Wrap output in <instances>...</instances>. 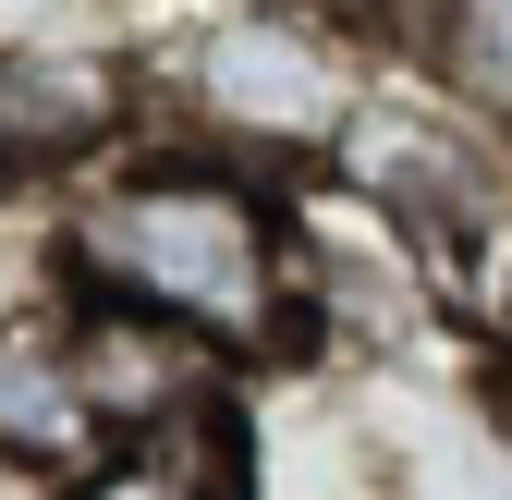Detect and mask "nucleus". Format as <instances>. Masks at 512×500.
I'll list each match as a JSON object with an SVG mask.
<instances>
[{"label": "nucleus", "mask_w": 512, "mask_h": 500, "mask_svg": "<svg viewBox=\"0 0 512 500\" xmlns=\"http://www.w3.org/2000/svg\"><path fill=\"white\" fill-rule=\"evenodd\" d=\"M61 500H232L220 488V427H171V440H147V452H110Z\"/></svg>", "instance_id": "nucleus-8"}, {"label": "nucleus", "mask_w": 512, "mask_h": 500, "mask_svg": "<svg viewBox=\"0 0 512 500\" xmlns=\"http://www.w3.org/2000/svg\"><path fill=\"white\" fill-rule=\"evenodd\" d=\"M74 257L110 305L196 330L208 354H256V342L293 330V244H281L269 196L220 159L110 171L74 220Z\"/></svg>", "instance_id": "nucleus-1"}, {"label": "nucleus", "mask_w": 512, "mask_h": 500, "mask_svg": "<svg viewBox=\"0 0 512 500\" xmlns=\"http://www.w3.org/2000/svg\"><path fill=\"white\" fill-rule=\"evenodd\" d=\"M122 110H135V86H122L110 49L0 37V183H25V171H74L86 147L122 135Z\"/></svg>", "instance_id": "nucleus-5"}, {"label": "nucleus", "mask_w": 512, "mask_h": 500, "mask_svg": "<svg viewBox=\"0 0 512 500\" xmlns=\"http://www.w3.org/2000/svg\"><path fill=\"white\" fill-rule=\"evenodd\" d=\"M183 110L220 147H269V159H330L342 122L366 110L354 49L317 13H220L183 49Z\"/></svg>", "instance_id": "nucleus-2"}, {"label": "nucleus", "mask_w": 512, "mask_h": 500, "mask_svg": "<svg viewBox=\"0 0 512 500\" xmlns=\"http://www.w3.org/2000/svg\"><path fill=\"white\" fill-rule=\"evenodd\" d=\"M61 366H74V391L98 415V440H171V427H208V391H220V354L171 318H135V305H86L74 330H61Z\"/></svg>", "instance_id": "nucleus-4"}, {"label": "nucleus", "mask_w": 512, "mask_h": 500, "mask_svg": "<svg viewBox=\"0 0 512 500\" xmlns=\"http://www.w3.org/2000/svg\"><path fill=\"white\" fill-rule=\"evenodd\" d=\"M342 183L415 244H464L512 208V147H488L476 110H439V98H366L342 122Z\"/></svg>", "instance_id": "nucleus-3"}, {"label": "nucleus", "mask_w": 512, "mask_h": 500, "mask_svg": "<svg viewBox=\"0 0 512 500\" xmlns=\"http://www.w3.org/2000/svg\"><path fill=\"white\" fill-rule=\"evenodd\" d=\"M0 427H13L25 464H86V476L110 464L98 415L74 391V366H61V342H37V330H13V354H0Z\"/></svg>", "instance_id": "nucleus-6"}, {"label": "nucleus", "mask_w": 512, "mask_h": 500, "mask_svg": "<svg viewBox=\"0 0 512 500\" xmlns=\"http://www.w3.org/2000/svg\"><path fill=\"white\" fill-rule=\"evenodd\" d=\"M439 86H452V110H476L488 135H512V0H427V37Z\"/></svg>", "instance_id": "nucleus-7"}]
</instances>
